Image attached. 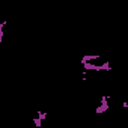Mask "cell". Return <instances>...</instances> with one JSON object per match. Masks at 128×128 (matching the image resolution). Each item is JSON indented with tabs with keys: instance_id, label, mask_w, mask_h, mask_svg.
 <instances>
[{
	"instance_id": "6da1fadb",
	"label": "cell",
	"mask_w": 128,
	"mask_h": 128,
	"mask_svg": "<svg viewBox=\"0 0 128 128\" xmlns=\"http://www.w3.org/2000/svg\"><path fill=\"white\" fill-rule=\"evenodd\" d=\"M36 114H38V116H39V118H41V119H45V118H47V116H48V113H45V112H38V113H36Z\"/></svg>"
}]
</instances>
